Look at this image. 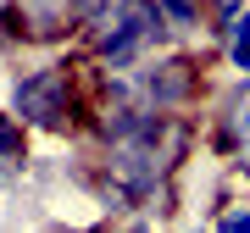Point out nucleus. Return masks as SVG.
<instances>
[{
  "label": "nucleus",
  "instance_id": "6",
  "mask_svg": "<svg viewBox=\"0 0 250 233\" xmlns=\"http://www.w3.org/2000/svg\"><path fill=\"white\" fill-rule=\"evenodd\" d=\"M223 233H250V206H233L223 216Z\"/></svg>",
  "mask_w": 250,
  "mask_h": 233
},
{
  "label": "nucleus",
  "instance_id": "2",
  "mask_svg": "<svg viewBox=\"0 0 250 233\" xmlns=\"http://www.w3.org/2000/svg\"><path fill=\"white\" fill-rule=\"evenodd\" d=\"M62 100H67V78L62 72H34V78L17 83V111L34 116V122H56L62 116Z\"/></svg>",
  "mask_w": 250,
  "mask_h": 233
},
{
  "label": "nucleus",
  "instance_id": "4",
  "mask_svg": "<svg viewBox=\"0 0 250 233\" xmlns=\"http://www.w3.org/2000/svg\"><path fill=\"white\" fill-rule=\"evenodd\" d=\"M200 0H161V17H172V28H195Z\"/></svg>",
  "mask_w": 250,
  "mask_h": 233
},
{
  "label": "nucleus",
  "instance_id": "5",
  "mask_svg": "<svg viewBox=\"0 0 250 233\" xmlns=\"http://www.w3.org/2000/svg\"><path fill=\"white\" fill-rule=\"evenodd\" d=\"M233 134H239V139L250 144V83H245V95L233 100Z\"/></svg>",
  "mask_w": 250,
  "mask_h": 233
},
{
  "label": "nucleus",
  "instance_id": "3",
  "mask_svg": "<svg viewBox=\"0 0 250 233\" xmlns=\"http://www.w3.org/2000/svg\"><path fill=\"white\" fill-rule=\"evenodd\" d=\"M228 56H233V67H239V72H250V11L228 28Z\"/></svg>",
  "mask_w": 250,
  "mask_h": 233
},
{
  "label": "nucleus",
  "instance_id": "1",
  "mask_svg": "<svg viewBox=\"0 0 250 233\" xmlns=\"http://www.w3.org/2000/svg\"><path fill=\"white\" fill-rule=\"evenodd\" d=\"M156 28H161V6L150 0H111L106 11H95V39L111 61H128Z\"/></svg>",
  "mask_w": 250,
  "mask_h": 233
}]
</instances>
